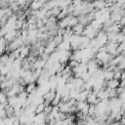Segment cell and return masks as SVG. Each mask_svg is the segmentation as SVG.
Wrapping results in <instances>:
<instances>
[{
    "mask_svg": "<svg viewBox=\"0 0 125 125\" xmlns=\"http://www.w3.org/2000/svg\"><path fill=\"white\" fill-rule=\"evenodd\" d=\"M22 23H23V21L18 19V20L16 21V22H15V29H16V30H21Z\"/></svg>",
    "mask_w": 125,
    "mask_h": 125,
    "instance_id": "4fadbf2b",
    "label": "cell"
},
{
    "mask_svg": "<svg viewBox=\"0 0 125 125\" xmlns=\"http://www.w3.org/2000/svg\"><path fill=\"white\" fill-rule=\"evenodd\" d=\"M37 88V86H36V83L35 82H32V83H29V84H27L25 87H24V91L27 93V94H30L32 91H34L35 89Z\"/></svg>",
    "mask_w": 125,
    "mask_h": 125,
    "instance_id": "52a82bcc",
    "label": "cell"
},
{
    "mask_svg": "<svg viewBox=\"0 0 125 125\" xmlns=\"http://www.w3.org/2000/svg\"><path fill=\"white\" fill-rule=\"evenodd\" d=\"M97 98H98V96H97L95 93H93V92L91 91V92L89 93L88 97H87L86 102H87L89 104H95V102H96V100H97Z\"/></svg>",
    "mask_w": 125,
    "mask_h": 125,
    "instance_id": "5b68a950",
    "label": "cell"
},
{
    "mask_svg": "<svg viewBox=\"0 0 125 125\" xmlns=\"http://www.w3.org/2000/svg\"><path fill=\"white\" fill-rule=\"evenodd\" d=\"M54 125H67L64 120H57Z\"/></svg>",
    "mask_w": 125,
    "mask_h": 125,
    "instance_id": "d6986e66",
    "label": "cell"
},
{
    "mask_svg": "<svg viewBox=\"0 0 125 125\" xmlns=\"http://www.w3.org/2000/svg\"><path fill=\"white\" fill-rule=\"evenodd\" d=\"M57 50V45L52 41H49V43L47 44V46L45 47V50H44V53L45 54H48V55H51L53 54L55 51Z\"/></svg>",
    "mask_w": 125,
    "mask_h": 125,
    "instance_id": "6da1fadb",
    "label": "cell"
},
{
    "mask_svg": "<svg viewBox=\"0 0 125 125\" xmlns=\"http://www.w3.org/2000/svg\"><path fill=\"white\" fill-rule=\"evenodd\" d=\"M29 53H30V47H28V46H23V45H22V46L20 48V59L23 60V59L27 58L28 55H29Z\"/></svg>",
    "mask_w": 125,
    "mask_h": 125,
    "instance_id": "7a4b0ae2",
    "label": "cell"
},
{
    "mask_svg": "<svg viewBox=\"0 0 125 125\" xmlns=\"http://www.w3.org/2000/svg\"><path fill=\"white\" fill-rule=\"evenodd\" d=\"M119 84H120V81L117 79H111L106 81V86L109 89H117L119 87Z\"/></svg>",
    "mask_w": 125,
    "mask_h": 125,
    "instance_id": "277c9868",
    "label": "cell"
},
{
    "mask_svg": "<svg viewBox=\"0 0 125 125\" xmlns=\"http://www.w3.org/2000/svg\"><path fill=\"white\" fill-rule=\"evenodd\" d=\"M61 12H62V9H61L60 7H55V8H53V9H51L52 16H54V17H58Z\"/></svg>",
    "mask_w": 125,
    "mask_h": 125,
    "instance_id": "5bb4252c",
    "label": "cell"
},
{
    "mask_svg": "<svg viewBox=\"0 0 125 125\" xmlns=\"http://www.w3.org/2000/svg\"><path fill=\"white\" fill-rule=\"evenodd\" d=\"M118 24H119V25H121V26H124V25H125V17H122V18L120 19V21H119Z\"/></svg>",
    "mask_w": 125,
    "mask_h": 125,
    "instance_id": "ffe728a7",
    "label": "cell"
},
{
    "mask_svg": "<svg viewBox=\"0 0 125 125\" xmlns=\"http://www.w3.org/2000/svg\"><path fill=\"white\" fill-rule=\"evenodd\" d=\"M45 104L43 103V104H39V105H37L36 106V108H35V114H39V113H42V112H44V109H45Z\"/></svg>",
    "mask_w": 125,
    "mask_h": 125,
    "instance_id": "30bf717a",
    "label": "cell"
},
{
    "mask_svg": "<svg viewBox=\"0 0 125 125\" xmlns=\"http://www.w3.org/2000/svg\"><path fill=\"white\" fill-rule=\"evenodd\" d=\"M14 13L15 12H17L20 8H19V6H18V3H17V1L15 2V1H10V7H9Z\"/></svg>",
    "mask_w": 125,
    "mask_h": 125,
    "instance_id": "8fae6325",
    "label": "cell"
},
{
    "mask_svg": "<svg viewBox=\"0 0 125 125\" xmlns=\"http://www.w3.org/2000/svg\"><path fill=\"white\" fill-rule=\"evenodd\" d=\"M5 118H7L6 110L5 109H0V119H5Z\"/></svg>",
    "mask_w": 125,
    "mask_h": 125,
    "instance_id": "e0dca14e",
    "label": "cell"
},
{
    "mask_svg": "<svg viewBox=\"0 0 125 125\" xmlns=\"http://www.w3.org/2000/svg\"><path fill=\"white\" fill-rule=\"evenodd\" d=\"M124 92H125V87H118V88L116 89V93H117L118 96L121 95V94L124 93Z\"/></svg>",
    "mask_w": 125,
    "mask_h": 125,
    "instance_id": "ac0fdd59",
    "label": "cell"
},
{
    "mask_svg": "<svg viewBox=\"0 0 125 125\" xmlns=\"http://www.w3.org/2000/svg\"><path fill=\"white\" fill-rule=\"evenodd\" d=\"M0 104H8V97L5 91H0Z\"/></svg>",
    "mask_w": 125,
    "mask_h": 125,
    "instance_id": "ba28073f",
    "label": "cell"
},
{
    "mask_svg": "<svg viewBox=\"0 0 125 125\" xmlns=\"http://www.w3.org/2000/svg\"><path fill=\"white\" fill-rule=\"evenodd\" d=\"M89 91H82V92H80L79 93V96H78V98H77V102H86V100H87V97H88V95H89Z\"/></svg>",
    "mask_w": 125,
    "mask_h": 125,
    "instance_id": "8992f818",
    "label": "cell"
},
{
    "mask_svg": "<svg viewBox=\"0 0 125 125\" xmlns=\"http://www.w3.org/2000/svg\"><path fill=\"white\" fill-rule=\"evenodd\" d=\"M63 41V38H62V35H55L54 37H53V42L57 45V47L60 45V44H62V42Z\"/></svg>",
    "mask_w": 125,
    "mask_h": 125,
    "instance_id": "9c48e42d",
    "label": "cell"
},
{
    "mask_svg": "<svg viewBox=\"0 0 125 125\" xmlns=\"http://www.w3.org/2000/svg\"><path fill=\"white\" fill-rule=\"evenodd\" d=\"M96 105H94V104H90V106H89V109H88V116H94L95 115V113H96Z\"/></svg>",
    "mask_w": 125,
    "mask_h": 125,
    "instance_id": "7c38bea8",
    "label": "cell"
},
{
    "mask_svg": "<svg viewBox=\"0 0 125 125\" xmlns=\"http://www.w3.org/2000/svg\"><path fill=\"white\" fill-rule=\"evenodd\" d=\"M117 97V93H116V89H110V91L108 92V98H115Z\"/></svg>",
    "mask_w": 125,
    "mask_h": 125,
    "instance_id": "2e32d148",
    "label": "cell"
},
{
    "mask_svg": "<svg viewBox=\"0 0 125 125\" xmlns=\"http://www.w3.org/2000/svg\"><path fill=\"white\" fill-rule=\"evenodd\" d=\"M79 63L80 62H76V61H74V60H69L68 61V66L72 69V68H75V67H77L78 65H79Z\"/></svg>",
    "mask_w": 125,
    "mask_h": 125,
    "instance_id": "9a60e30c",
    "label": "cell"
},
{
    "mask_svg": "<svg viewBox=\"0 0 125 125\" xmlns=\"http://www.w3.org/2000/svg\"><path fill=\"white\" fill-rule=\"evenodd\" d=\"M44 4H45L44 1H33L30 3L29 9L31 11H39V10H41V8L43 7Z\"/></svg>",
    "mask_w": 125,
    "mask_h": 125,
    "instance_id": "3957f363",
    "label": "cell"
}]
</instances>
